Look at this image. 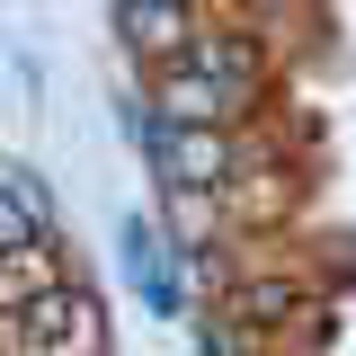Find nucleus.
I'll list each match as a JSON object with an SVG mask.
<instances>
[{
	"label": "nucleus",
	"mask_w": 356,
	"mask_h": 356,
	"mask_svg": "<svg viewBox=\"0 0 356 356\" xmlns=\"http://www.w3.org/2000/svg\"><path fill=\"white\" fill-rule=\"evenodd\" d=\"M0 356H107L98 294L9 178H0Z\"/></svg>",
	"instance_id": "obj_1"
}]
</instances>
